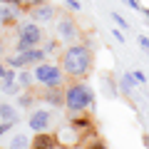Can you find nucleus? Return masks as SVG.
Wrapping results in <instances>:
<instances>
[{
  "instance_id": "obj_1",
  "label": "nucleus",
  "mask_w": 149,
  "mask_h": 149,
  "mask_svg": "<svg viewBox=\"0 0 149 149\" xmlns=\"http://www.w3.org/2000/svg\"><path fill=\"white\" fill-rule=\"evenodd\" d=\"M92 67V52L87 45H70L62 52V72L70 77H85Z\"/></svg>"
},
{
  "instance_id": "obj_2",
  "label": "nucleus",
  "mask_w": 149,
  "mask_h": 149,
  "mask_svg": "<svg viewBox=\"0 0 149 149\" xmlns=\"http://www.w3.org/2000/svg\"><path fill=\"white\" fill-rule=\"evenodd\" d=\"M92 100H95L92 90H90L87 85H82V82H74V85H70L67 90H65V107H67L72 114L90 109V107H92Z\"/></svg>"
},
{
  "instance_id": "obj_3",
  "label": "nucleus",
  "mask_w": 149,
  "mask_h": 149,
  "mask_svg": "<svg viewBox=\"0 0 149 149\" xmlns=\"http://www.w3.org/2000/svg\"><path fill=\"white\" fill-rule=\"evenodd\" d=\"M37 82L42 87H62V80H65V72L62 67H57V65H50V62H42L40 67L35 70V74H32Z\"/></svg>"
},
{
  "instance_id": "obj_4",
  "label": "nucleus",
  "mask_w": 149,
  "mask_h": 149,
  "mask_svg": "<svg viewBox=\"0 0 149 149\" xmlns=\"http://www.w3.org/2000/svg\"><path fill=\"white\" fill-rule=\"evenodd\" d=\"M42 40V30L35 25V22H22L20 30H17V50H30L37 47Z\"/></svg>"
},
{
  "instance_id": "obj_5",
  "label": "nucleus",
  "mask_w": 149,
  "mask_h": 149,
  "mask_svg": "<svg viewBox=\"0 0 149 149\" xmlns=\"http://www.w3.org/2000/svg\"><path fill=\"white\" fill-rule=\"evenodd\" d=\"M40 60H45V50L30 47V50H20L17 55H13L8 62H10V67H25V65H30V62H40Z\"/></svg>"
},
{
  "instance_id": "obj_6",
  "label": "nucleus",
  "mask_w": 149,
  "mask_h": 149,
  "mask_svg": "<svg viewBox=\"0 0 149 149\" xmlns=\"http://www.w3.org/2000/svg\"><path fill=\"white\" fill-rule=\"evenodd\" d=\"M50 122H52L50 109H35V112L30 114V119H27V124H30L32 132H47V129H50Z\"/></svg>"
},
{
  "instance_id": "obj_7",
  "label": "nucleus",
  "mask_w": 149,
  "mask_h": 149,
  "mask_svg": "<svg viewBox=\"0 0 149 149\" xmlns=\"http://www.w3.org/2000/svg\"><path fill=\"white\" fill-rule=\"evenodd\" d=\"M30 17H32V20H37V22H50L55 17V8L47 5V3H40V5L30 8Z\"/></svg>"
},
{
  "instance_id": "obj_8",
  "label": "nucleus",
  "mask_w": 149,
  "mask_h": 149,
  "mask_svg": "<svg viewBox=\"0 0 149 149\" xmlns=\"http://www.w3.org/2000/svg\"><path fill=\"white\" fill-rule=\"evenodd\" d=\"M30 149H57V137L47 132H37V137L30 142Z\"/></svg>"
},
{
  "instance_id": "obj_9",
  "label": "nucleus",
  "mask_w": 149,
  "mask_h": 149,
  "mask_svg": "<svg viewBox=\"0 0 149 149\" xmlns=\"http://www.w3.org/2000/svg\"><path fill=\"white\" fill-rule=\"evenodd\" d=\"M57 35H60V40H74V37H77L74 20H70V17H60V20H57Z\"/></svg>"
},
{
  "instance_id": "obj_10",
  "label": "nucleus",
  "mask_w": 149,
  "mask_h": 149,
  "mask_svg": "<svg viewBox=\"0 0 149 149\" xmlns=\"http://www.w3.org/2000/svg\"><path fill=\"white\" fill-rule=\"evenodd\" d=\"M55 137H57V144H67V147H70V144H74L77 139H80V132L70 124V127H62Z\"/></svg>"
},
{
  "instance_id": "obj_11",
  "label": "nucleus",
  "mask_w": 149,
  "mask_h": 149,
  "mask_svg": "<svg viewBox=\"0 0 149 149\" xmlns=\"http://www.w3.org/2000/svg\"><path fill=\"white\" fill-rule=\"evenodd\" d=\"M20 15V5H13V3H3L0 0V22H10Z\"/></svg>"
},
{
  "instance_id": "obj_12",
  "label": "nucleus",
  "mask_w": 149,
  "mask_h": 149,
  "mask_svg": "<svg viewBox=\"0 0 149 149\" xmlns=\"http://www.w3.org/2000/svg\"><path fill=\"white\" fill-rule=\"evenodd\" d=\"M8 149H30V139H27V134L17 132L10 137V142H8Z\"/></svg>"
},
{
  "instance_id": "obj_13",
  "label": "nucleus",
  "mask_w": 149,
  "mask_h": 149,
  "mask_svg": "<svg viewBox=\"0 0 149 149\" xmlns=\"http://www.w3.org/2000/svg\"><path fill=\"white\" fill-rule=\"evenodd\" d=\"M13 80H15L13 70H10V72H5L3 77H0V82H3V92H5V95H15V92H17V85H15Z\"/></svg>"
},
{
  "instance_id": "obj_14",
  "label": "nucleus",
  "mask_w": 149,
  "mask_h": 149,
  "mask_svg": "<svg viewBox=\"0 0 149 149\" xmlns=\"http://www.w3.org/2000/svg\"><path fill=\"white\" fill-rule=\"evenodd\" d=\"M0 119H3V122L15 124L17 122V109H15V107H10V104H0Z\"/></svg>"
},
{
  "instance_id": "obj_15",
  "label": "nucleus",
  "mask_w": 149,
  "mask_h": 149,
  "mask_svg": "<svg viewBox=\"0 0 149 149\" xmlns=\"http://www.w3.org/2000/svg\"><path fill=\"white\" fill-rule=\"evenodd\" d=\"M45 100H47L52 107L65 104V95H60V87H50V90H47V95H45Z\"/></svg>"
},
{
  "instance_id": "obj_16",
  "label": "nucleus",
  "mask_w": 149,
  "mask_h": 149,
  "mask_svg": "<svg viewBox=\"0 0 149 149\" xmlns=\"http://www.w3.org/2000/svg\"><path fill=\"white\" fill-rule=\"evenodd\" d=\"M70 124H72L77 132H90V129H92V119L90 117H74Z\"/></svg>"
},
{
  "instance_id": "obj_17",
  "label": "nucleus",
  "mask_w": 149,
  "mask_h": 149,
  "mask_svg": "<svg viewBox=\"0 0 149 149\" xmlns=\"http://www.w3.org/2000/svg\"><path fill=\"white\" fill-rule=\"evenodd\" d=\"M132 87H134V77H132V72H127L122 77V90L127 92V90H132Z\"/></svg>"
},
{
  "instance_id": "obj_18",
  "label": "nucleus",
  "mask_w": 149,
  "mask_h": 149,
  "mask_svg": "<svg viewBox=\"0 0 149 149\" xmlns=\"http://www.w3.org/2000/svg\"><path fill=\"white\" fill-rule=\"evenodd\" d=\"M132 77H134V82H139V85H147V74H144L142 72V70H134V72H132Z\"/></svg>"
},
{
  "instance_id": "obj_19",
  "label": "nucleus",
  "mask_w": 149,
  "mask_h": 149,
  "mask_svg": "<svg viewBox=\"0 0 149 149\" xmlns=\"http://www.w3.org/2000/svg\"><path fill=\"white\" fill-rule=\"evenodd\" d=\"M40 3H45V0H17V5H20V8H27V10L35 8V5H40Z\"/></svg>"
},
{
  "instance_id": "obj_20",
  "label": "nucleus",
  "mask_w": 149,
  "mask_h": 149,
  "mask_svg": "<svg viewBox=\"0 0 149 149\" xmlns=\"http://www.w3.org/2000/svg\"><path fill=\"white\" fill-rule=\"evenodd\" d=\"M112 20H117V25L122 27V30H127V27H129V20H124V17L117 15V13H112Z\"/></svg>"
},
{
  "instance_id": "obj_21",
  "label": "nucleus",
  "mask_w": 149,
  "mask_h": 149,
  "mask_svg": "<svg viewBox=\"0 0 149 149\" xmlns=\"http://www.w3.org/2000/svg\"><path fill=\"white\" fill-rule=\"evenodd\" d=\"M35 80L30 72H20V85H25V87H30V82Z\"/></svg>"
},
{
  "instance_id": "obj_22",
  "label": "nucleus",
  "mask_w": 149,
  "mask_h": 149,
  "mask_svg": "<svg viewBox=\"0 0 149 149\" xmlns=\"http://www.w3.org/2000/svg\"><path fill=\"white\" fill-rule=\"evenodd\" d=\"M139 45H142V50H144V52H149V37H139Z\"/></svg>"
},
{
  "instance_id": "obj_23",
  "label": "nucleus",
  "mask_w": 149,
  "mask_h": 149,
  "mask_svg": "<svg viewBox=\"0 0 149 149\" xmlns=\"http://www.w3.org/2000/svg\"><path fill=\"white\" fill-rule=\"evenodd\" d=\"M30 102H32V95H22L20 97V107H27Z\"/></svg>"
},
{
  "instance_id": "obj_24",
  "label": "nucleus",
  "mask_w": 149,
  "mask_h": 149,
  "mask_svg": "<svg viewBox=\"0 0 149 149\" xmlns=\"http://www.w3.org/2000/svg\"><path fill=\"white\" fill-rule=\"evenodd\" d=\"M124 3H127V5H132L134 10H142V8H139V3H137V0H124Z\"/></svg>"
},
{
  "instance_id": "obj_25",
  "label": "nucleus",
  "mask_w": 149,
  "mask_h": 149,
  "mask_svg": "<svg viewBox=\"0 0 149 149\" xmlns=\"http://www.w3.org/2000/svg\"><path fill=\"white\" fill-rule=\"evenodd\" d=\"M8 129H10V122H3V124H0V134H5Z\"/></svg>"
},
{
  "instance_id": "obj_26",
  "label": "nucleus",
  "mask_w": 149,
  "mask_h": 149,
  "mask_svg": "<svg viewBox=\"0 0 149 149\" xmlns=\"http://www.w3.org/2000/svg\"><path fill=\"white\" fill-rule=\"evenodd\" d=\"M67 5L72 8V10H80V3H74V0H67Z\"/></svg>"
},
{
  "instance_id": "obj_27",
  "label": "nucleus",
  "mask_w": 149,
  "mask_h": 149,
  "mask_svg": "<svg viewBox=\"0 0 149 149\" xmlns=\"http://www.w3.org/2000/svg\"><path fill=\"white\" fill-rule=\"evenodd\" d=\"M114 37H117L119 42H124V35H122V30H114Z\"/></svg>"
},
{
  "instance_id": "obj_28",
  "label": "nucleus",
  "mask_w": 149,
  "mask_h": 149,
  "mask_svg": "<svg viewBox=\"0 0 149 149\" xmlns=\"http://www.w3.org/2000/svg\"><path fill=\"white\" fill-rule=\"evenodd\" d=\"M3 3H13V5H17V0H3Z\"/></svg>"
},
{
  "instance_id": "obj_29",
  "label": "nucleus",
  "mask_w": 149,
  "mask_h": 149,
  "mask_svg": "<svg viewBox=\"0 0 149 149\" xmlns=\"http://www.w3.org/2000/svg\"><path fill=\"white\" fill-rule=\"evenodd\" d=\"M3 74H5V67H3V65H0V77H3Z\"/></svg>"
},
{
  "instance_id": "obj_30",
  "label": "nucleus",
  "mask_w": 149,
  "mask_h": 149,
  "mask_svg": "<svg viewBox=\"0 0 149 149\" xmlns=\"http://www.w3.org/2000/svg\"><path fill=\"white\" fill-rule=\"evenodd\" d=\"M142 13H144V15H147V20H149V10H142Z\"/></svg>"
},
{
  "instance_id": "obj_31",
  "label": "nucleus",
  "mask_w": 149,
  "mask_h": 149,
  "mask_svg": "<svg viewBox=\"0 0 149 149\" xmlns=\"http://www.w3.org/2000/svg\"><path fill=\"white\" fill-rule=\"evenodd\" d=\"M0 52H3V40H0Z\"/></svg>"
},
{
  "instance_id": "obj_32",
  "label": "nucleus",
  "mask_w": 149,
  "mask_h": 149,
  "mask_svg": "<svg viewBox=\"0 0 149 149\" xmlns=\"http://www.w3.org/2000/svg\"><path fill=\"white\" fill-rule=\"evenodd\" d=\"M147 144H149V134H147Z\"/></svg>"
}]
</instances>
